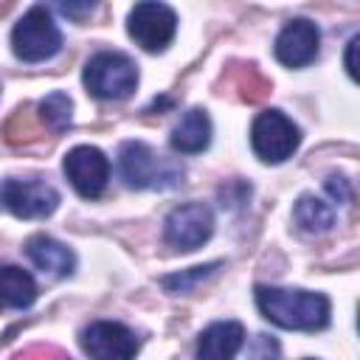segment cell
I'll return each instance as SVG.
<instances>
[{
    "mask_svg": "<svg viewBox=\"0 0 360 360\" xmlns=\"http://www.w3.org/2000/svg\"><path fill=\"white\" fill-rule=\"evenodd\" d=\"M222 262H211V264H202V267H191L186 273H174V276H163L160 284L169 290V292H188L194 284H200L202 278H208L214 270H219Z\"/></svg>",
    "mask_w": 360,
    "mask_h": 360,
    "instance_id": "18",
    "label": "cell"
},
{
    "mask_svg": "<svg viewBox=\"0 0 360 360\" xmlns=\"http://www.w3.org/2000/svg\"><path fill=\"white\" fill-rule=\"evenodd\" d=\"M118 169L129 188H174L183 180V166L158 155L141 141H127L118 149Z\"/></svg>",
    "mask_w": 360,
    "mask_h": 360,
    "instance_id": "2",
    "label": "cell"
},
{
    "mask_svg": "<svg viewBox=\"0 0 360 360\" xmlns=\"http://www.w3.org/2000/svg\"><path fill=\"white\" fill-rule=\"evenodd\" d=\"M169 143L180 155H197V152L208 149V143H211V118H208V112L200 110V107L188 110L177 121V127L172 129Z\"/></svg>",
    "mask_w": 360,
    "mask_h": 360,
    "instance_id": "14",
    "label": "cell"
},
{
    "mask_svg": "<svg viewBox=\"0 0 360 360\" xmlns=\"http://www.w3.org/2000/svg\"><path fill=\"white\" fill-rule=\"evenodd\" d=\"M37 301V281L17 264L0 267V309H25Z\"/></svg>",
    "mask_w": 360,
    "mask_h": 360,
    "instance_id": "15",
    "label": "cell"
},
{
    "mask_svg": "<svg viewBox=\"0 0 360 360\" xmlns=\"http://www.w3.org/2000/svg\"><path fill=\"white\" fill-rule=\"evenodd\" d=\"M11 48L22 62H45L62 48V34L45 6H31L11 31Z\"/></svg>",
    "mask_w": 360,
    "mask_h": 360,
    "instance_id": "4",
    "label": "cell"
},
{
    "mask_svg": "<svg viewBox=\"0 0 360 360\" xmlns=\"http://www.w3.org/2000/svg\"><path fill=\"white\" fill-rule=\"evenodd\" d=\"M298 143H301V132L281 110H264L253 118L250 146L264 163L287 160L298 149Z\"/></svg>",
    "mask_w": 360,
    "mask_h": 360,
    "instance_id": "5",
    "label": "cell"
},
{
    "mask_svg": "<svg viewBox=\"0 0 360 360\" xmlns=\"http://www.w3.org/2000/svg\"><path fill=\"white\" fill-rule=\"evenodd\" d=\"M256 307L270 323L281 329H301V332L323 329L332 312V304L323 292L267 287V284L256 287Z\"/></svg>",
    "mask_w": 360,
    "mask_h": 360,
    "instance_id": "1",
    "label": "cell"
},
{
    "mask_svg": "<svg viewBox=\"0 0 360 360\" xmlns=\"http://www.w3.org/2000/svg\"><path fill=\"white\" fill-rule=\"evenodd\" d=\"M239 90H242V96H245L248 101H259V98L264 96V90H267V82L256 73L253 65H248V68L242 70V76H239Z\"/></svg>",
    "mask_w": 360,
    "mask_h": 360,
    "instance_id": "19",
    "label": "cell"
},
{
    "mask_svg": "<svg viewBox=\"0 0 360 360\" xmlns=\"http://www.w3.org/2000/svg\"><path fill=\"white\" fill-rule=\"evenodd\" d=\"M245 343V329L236 321H217L200 332L194 360H233Z\"/></svg>",
    "mask_w": 360,
    "mask_h": 360,
    "instance_id": "12",
    "label": "cell"
},
{
    "mask_svg": "<svg viewBox=\"0 0 360 360\" xmlns=\"http://www.w3.org/2000/svg\"><path fill=\"white\" fill-rule=\"evenodd\" d=\"M357 45H360V37H352L349 39V51H346V70H349L352 79L357 76V68H354V51H357Z\"/></svg>",
    "mask_w": 360,
    "mask_h": 360,
    "instance_id": "24",
    "label": "cell"
},
{
    "mask_svg": "<svg viewBox=\"0 0 360 360\" xmlns=\"http://www.w3.org/2000/svg\"><path fill=\"white\" fill-rule=\"evenodd\" d=\"M298 228L304 233H326L332 225H335V211L329 202L312 197V194H304L298 202H295V211H292Z\"/></svg>",
    "mask_w": 360,
    "mask_h": 360,
    "instance_id": "16",
    "label": "cell"
},
{
    "mask_svg": "<svg viewBox=\"0 0 360 360\" xmlns=\"http://www.w3.org/2000/svg\"><path fill=\"white\" fill-rule=\"evenodd\" d=\"M59 11H62V14H70V17H79V14H90V11H93V3H82V6L59 3Z\"/></svg>",
    "mask_w": 360,
    "mask_h": 360,
    "instance_id": "23",
    "label": "cell"
},
{
    "mask_svg": "<svg viewBox=\"0 0 360 360\" xmlns=\"http://www.w3.org/2000/svg\"><path fill=\"white\" fill-rule=\"evenodd\" d=\"M138 84V68L127 53L101 51L84 65V87L96 98L118 101L127 98Z\"/></svg>",
    "mask_w": 360,
    "mask_h": 360,
    "instance_id": "3",
    "label": "cell"
},
{
    "mask_svg": "<svg viewBox=\"0 0 360 360\" xmlns=\"http://www.w3.org/2000/svg\"><path fill=\"white\" fill-rule=\"evenodd\" d=\"M129 37L143 51H163L177 31V14L166 3H135L127 17Z\"/></svg>",
    "mask_w": 360,
    "mask_h": 360,
    "instance_id": "7",
    "label": "cell"
},
{
    "mask_svg": "<svg viewBox=\"0 0 360 360\" xmlns=\"http://www.w3.org/2000/svg\"><path fill=\"white\" fill-rule=\"evenodd\" d=\"M62 169H65V177L70 180V186H73L82 197H87V200L98 197V194L104 191L107 180H110V160L104 158L101 149L87 146V143L73 146V149L65 155Z\"/></svg>",
    "mask_w": 360,
    "mask_h": 360,
    "instance_id": "10",
    "label": "cell"
},
{
    "mask_svg": "<svg viewBox=\"0 0 360 360\" xmlns=\"http://www.w3.org/2000/svg\"><path fill=\"white\" fill-rule=\"evenodd\" d=\"M318 42H321V34L315 22L295 17L276 37V59L287 68H304L318 56Z\"/></svg>",
    "mask_w": 360,
    "mask_h": 360,
    "instance_id": "11",
    "label": "cell"
},
{
    "mask_svg": "<svg viewBox=\"0 0 360 360\" xmlns=\"http://www.w3.org/2000/svg\"><path fill=\"white\" fill-rule=\"evenodd\" d=\"M70 110H73V104H70L68 93H62V90H56V93H51V96H45V98L39 101V118H42L45 127H51L53 132L68 129V124H70Z\"/></svg>",
    "mask_w": 360,
    "mask_h": 360,
    "instance_id": "17",
    "label": "cell"
},
{
    "mask_svg": "<svg viewBox=\"0 0 360 360\" xmlns=\"http://www.w3.org/2000/svg\"><path fill=\"white\" fill-rule=\"evenodd\" d=\"M6 127H20L17 132L6 135V141H8V143H20V141H28V138L34 135V124L28 121V112H25V110H17Z\"/></svg>",
    "mask_w": 360,
    "mask_h": 360,
    "instance_id": "20",
    "label": "cell"
},
{
    "mask_svg": "<svg viewBox=\"0 0 360 360\" xmlns=\"http://www.w3.org/2000/svg\"><path fill=\"white\" fill-rule=\"evenodd\" d=\"M326 191H329L338 202H349V200H352V188H349V183H346L343 177H338V174H332V177L326 180Z\"/></svg>",
    "mask_w": 360,
    "mask_h": 360,
    "instance_id": "22",
    "label": "cell"
},
{
    "mask_svg": "<svg viewBox=\"0 0 360 360\" xmlns=\"http://www.w3.org/2000/svg\"><path fill=\"white\" fill-rule=\"evenodd\" d=\"M14 360H65V354L56 352V349H51V346H34V349L17 354Z\"/></svg>",
    "mask_w": 360,
    "mask_h": 360,
    "instance_id": "21",
    "label": "cell"
},
{
    "mask_svg": "<svg viewBox=\"0 0 360 360\" xmlns=\"http://www.w3.org/2000/svg\"><path fill=\"white\" fill-rule=\"evenodd\" d=\"M214 233V214L202 202H186L169 211L163 222V239L177 250H194Z\"/></svg>",
    "mask_w": 360,
    "mask_h": 360,
    "instance_id": "8",
    "label": "cell"
},
{
    "mask_svg": "<svg viewBox=\"0 0 360 360\" xmlns=\"http://www.w3.org/2000/svg\"><path fill=\"white\" fill-rule=\"evenodd\" d=\"M25 256L31 259L34 267H39L42 273H51V276H70L73 267H76V256L68 245L45 236V233H37L25 242Z\"/></svg>",
    "mask_w": 360,
    "mask_h": 360,
    "instance_id": "13",
    "label": "cell"
},
{
    "mask_svg": "<svg viewBox=\"0 0 360 360\" xmlns=\"http://www.w3.org/2000/svg\"><path fill=\"white\" fill-rule=\"evenodd\" d=\"M82 349L90 360H135L138 338L118 321H93L82 329Z\"/></svg>",
    "mask_w": 360,
    "mask_h": 360,
    "instance_id": "9",
    "label": "cell"
},
{
    "mask_svg": "<svg viewBox=\"0 0 360 360\" xmlns=\"http://www.w3.org/2000/svg\"><path fill=\"white\" fill-rule=\"evenodd\" d=\"M0 205L20 219H42L56 211L59 191L39 177H6L0 180Z\"/></svg>",
    "mask_w": 360,
    "mask_h": 360,
    "instance_id": "6",
    "label": "cell"
}]
</instances>
